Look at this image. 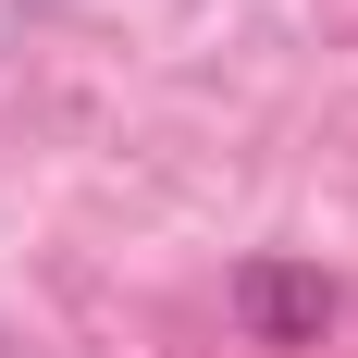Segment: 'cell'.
I'll use <instances>...</instances> for the list:
<instances>
[{
    "mask_svg": "<svg viewBox=\"0 0 358 358\" xmlns=\"http://www.w3.org/2000/svg\"><path fill=\"white\" fill-rule=\"evenodd\" d=\"M235 309H248L259 346H309V334L334 322V285L296 272V259H248V272H235Z\"/></svg>",
    "mask_w": 358,
    "mask_h": 358,
    "instance_id": "obj_1",
    "label": "cell"
}]
</instances>
